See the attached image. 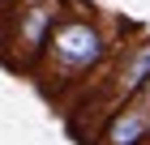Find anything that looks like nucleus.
<instances>
[{
    "mask_svg": "<svg viewBox=\"0 0 150 145\" xmlns=\"http://www.w3.org/2000/svg\"><path fill=\"white\" fill-rule=\"evenodd\" d=\"M112 39L103 34V26L94 22L90 13H60L56 26H52V39H47L43 56H39L35 73H43L47 81H77L90 77L94 68L112 60Z\"/></svg>",
    "mask_w": 150,
    "mask_h": 145,
    "instance_id": "nucleus-1",
    "label": "nucleus"
},
{
    "mask_svg": "<svg viewBox=\"0 0 150 145\" xmlns=\"http://www.w3.org/2000/svg\"><path fill=\"white\" fill-rule=\"evenodd\" d=\"M56 17H60L56 0H35V4H26V9L13 13V22H9V64L13 68L35 73V64H39V56H43L47 39H52Z\"/></svg>",
    "mask_w": 150,
    "mask_h": 145,
    "instance_id": "nucleus-2",
    "label": "nucleus"
},
{
    "mask_svg": "<svg viewBox=\"0 0 150 145\" xmlns=\"http://www.w3.org/2000/svg\"><path fill=\"white\" fill-rule=\"evenodd\" d=\"M146 77H150V34L120 47V56H116L112 73L103 81V115H112L120 102L137 98V90L146 85Z\"/></svg>",
    "mask_w": 150,
    "mask_h": 145,
    "instance_id": "nucleus-3",
    "label": "nucleus"
},
{
    "mask_svg": "<svg viewBox=\"0 0 150 145\" xmlns=\"http://www.w3.org/2000/svg\"><path fill=\"white\" fill-rule=\"evenodd\" d=\"M146 141H150V111L137 98L120 102L112 115H103L99 137H94V145H146Z\"/></svg>",
    "mask_w": 150,
    "mask_h": 145,
    "instance_id": "nucleus-4",
    "label": "nucleus"
},
{
    "mask_svg": "<svg viewBox=\"0 0 150 145\" xmlns=\"http://www.w3.org/2000/svg\"><path fill=\"white\" fill-rule=\"evenodd\" d=\"M137 102H142V107H146V111H150V77H146V85L137 90Z\"/></svg>",
    "mask_w": 150,
    "mask_h": 145,
    "instance_id": "nucleus-5",
    "label": "nucleus"
},
{
    "mask_svg": "<svg viewBox=\"0 0 150 145\" xmlns=\"http://www.w3.org/2000/svg\"><path fill=\"white\" fill-rule=\"evenodd\" d=\"M13 22V13H9V0H0V26H9Z\"/></svg>",
    "mask_w": 150,
    "mask_h": 145,
    "instance_id": "nucleus-6",
    "label": "nucleus"
},
{
    "mask_svg": "<svg viewBox=\"0 0 150 145\" xmlns=\"http://www.w3.org/2000/svg\"><path fill=\"white\" fill-rule=\"evenodd\" d=\"M146 145H150V141H146Z\"/></svg>",
    "mask_w": 150,
    "mask_h": 145,
    "instance_id": "nucleus-7",
    "label": "nucleus"
}]
</instances>
